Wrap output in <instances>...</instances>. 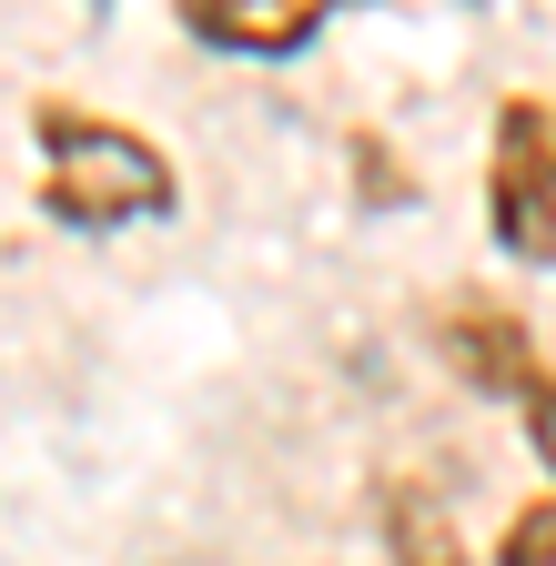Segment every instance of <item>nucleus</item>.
Listing matches in <instances>:
<instances>
[{"mask_svg": "<svg viewBox=\"0 0 556 566\" xmlns=\"http://www.w3.org/2000/svg\"><path fill=\"white\" fill-rule=\"evenodd\" d=\"M485 233H496V253L556 273V102L546 92L496 102V132H485Z\"/></svg>", "mask_w": 556, "mask_h": 566, "instance_id": "2", "label": "nucleus"}, {"mask_svg": "<svg viewBox=\"0 0 556 566\" xmlns=\"http://www.w3.org/2000/svg\"><path fill=\"white\" fill-rule=\"evenodd\" d=\"M344 153H355V202H375V212L415 202V172H405V153H395L385 132H355V142H344Z\"/></svg>", "mask_w": 556, "mask_h": 566, "instance_id": "6", "label": "nucleus"}, {"mask_svg": "<svg viewBox=\"0 0 556 566\" xmlns=\"http://www.w3.org/2000/svg\"><path fill=\"white\" fill-rule=\"evenodd\" d=\"M496 566H556V495H526L496 526Z\"/></svg>", "mask_w": 556, "mask_h": 566, "instance_id": "7", "label": "nucleus"}, {"mask_svg": "<svg viewBox=\"0 0 556 566\" xmlns=\"http://www.w3.org/2000/svg\"><path fill=\"white\" fill-rule=\"evenodd\" d=\"M516 424H526L536 465L556 475V365H536V375H526V395H516ZM546 495H556V485H546Z\"/></svg>", "mask_w": 556, "mask_h": 566, "instance_id": "8", "label": "nucleus"}, {"mask_svg": "<svg viewBox=\"0 0 556 566\" xmlns=\"http://www.w3.org/2000/svg\"><path fill=\"white\" fill-rule=\"evenodd\" d=\"M375 536H385V566H475L455 506L426 475H375Z\"/></svg>", "mask_w": 556, "mask_h": 566, "instance_id": "5", "label": "nucleus"}, {"mask_svg": "<svg viewBox=\"0 0 556 566\" xmlns=\"http://www.w3.org/2000/svg\"><path fill=\"white\" fill-rule=\"evenodd\" d=\"M334 11H365V0H172V21L223 61H294Z\"/></svg>", "mask_w": 556, "mask_h": 566, "instance_id": "4", "label": "nucleus"}, {"mask_svg": "<svg viewBox=\"0 0 556 566\" xmlns=\"http://www.w3.org/2000/svg\"><path fill=\"white\" fill-rule=\"evenodd\" d=\"M31 142H41V182H31L41 223L82 233V243L132 233V223H172V212H182L172 153L153 132L112 122V112H82V102L51 92V102H31Z\"/></svg>", "mask_w": 556, "mask_h": 566, "instance_id": "1", "label": "nucleus"}, {"mask_svg": "<svg viewBox=\"0 0 556 566\" xmlns=\"http://www.w3.org/2000/svg\"><path fill=\"white\" fill-rule=\"evenodd\" d=\"M436 354H445L475 395H496V405H516L526 375L546 365V354H536V324H526L516 304H496V294H475V283L436 304Z\"/></svg>", "mask_w": 556, "mask_h": 566, "instance_id": "3", "label": "nucleus"}]
</instances>
